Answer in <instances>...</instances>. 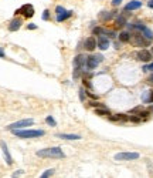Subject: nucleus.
<instances>
[{
  "label": "nucleus",
  "instance_id": "nucleus-1",
  "mask_svg": "<svg viewBox=\"0 0 153 178\" xmlns=\"http://www.w3.org/2000/svg\"><path fill=\"white\" fill-rule=\"evenodd\" d=\"M37 157H40V158H64L65 155L60 147H50V148L37 151Z\"/></svg>",
  "mask_w": 153,
  "mask_h": 178
},
{
  "label": "nucleus",
  "instance_id": "nucleus-2",
  "mask_svg": "<svg viewBox=\"0 0 153 178\" xmlns=\"http://www.w3.org/2000/svg\"><path fill=\"white\" fill-rule=\"evenodd\" d=\"M12 132L16 135V137H20V138H37V137H43L46 132L44 130H12Z\"/></svg>",
  "mask_w": 153,
  "mask_h": 178
},
{
  "label": "nucleus",
  "instance_id": "nucleus-3",
  "mask_svg": "<svg viewBox=\"0 0 153 178\" xmlns=\"http://www.w3.org/2000/svg\"><path fill=\"white\" fill-rule=\"evenodd\" d=\"M149 41L150 40H148L143 34H139V33L131 36V43L136 47H146V46H149Z\"/></svg>",
  "mask_w": 153,
  "mask_h": 178
},
{
  "label": "nucleus",
  "instance_id": "nucleus-4",
  "mask_svg": "<svg viewBox=\"0 0 153 178\" xmlns=\"http://www.w3.org/2000/svg\"><path fill=\"white\" fill-rule=\"evenodd\" d=\"M34 124L33 118H24V120H18L16 123L7 126V130H18V128H26V127H30Z\"/></svg>",
  "mask_w": 153,
  "mask_h": 178
},
{
  "label": "nucleus",
  "instance_id": "nucleus-5",
  "mask_svg": "<svg viewBox=\"0 0 153 178\" xmlns=\"http://www.w3.org/2000/svg\"><path fill=\"white\" fill-rule=\"evenodd\" d=\"M139 158V152H118L115 154L116 161H132Z\"/></svg>",
  "mask_w": 153,
  "mask_h": 178
},
{
  "label": "nucleus",
  "instance_id": "nucleus-6",
  "mask_svg": "<svg viewBox=\"0 0 153 178\" xmlns=\"http://www.w3.org/2000/svg\"><path fill=\"white\" fill-rule=\"evenodd\" d=\"M102 60H103V57H102L101 54L89 56V57H86V63H85V66H86V68H88V70H94L97 66L101 63Z\"/></svg>",
  "mask_w": 153,
  "mask_h": 178
},
{
  "label": "nucleus",
  "instance_id": "nucleus-7",
  "mask_svg": "<svg viewBox=\"0 0 153 178\" xmlns=\"http://www.w3.org/2000/svg\"><path fill=\"white\" fill-rule=\"evenodd\" d=\"M23 14L24 17H33L34 16V7L30 4V3H27V4H23L18 10L16 12V14Z\"/></svg>",
  "mask_w": 153,
  "mask_h": 178
},
{
  "label": "nucleus",
  "instance_id": "nucleus-8",
  "mask_svg": "<svg viewBox=\"0 0 153 178\" xmlns=\"http://www.w3.org/2000/svg\"><path fill=\"white\" fill-rule=\"evenodd\" d=\"M136 57H137V60H139V61L149 63V61L152 60L153 54H152V51H149V50H139V51H137V54H136Z\"/></svg>",
  "mask_w": 153,
  "mask_h": 178
},
{
  "label": "nucleus",
  "instance_id": "nucleus-9",
  "mask_svg": "<svg viewBox=\"0 0 153 178\" xmlns=\"http://www.w3.org/2000/svg\"><path fill=\"white\" fill-rule=\"evenodd\" d=\"M97 46L99 47V50H108L109 47V39L103 34H99V39L97 40Z\"/></svg>",
  "mask_w": 153,
  "mask_h": 178
},
{
  "label": "nucleus",
  "instance_id": "nucleus-10",
  "mask_svg": "<svg viewBox=\"0 0 153 178\" xmlns=\"http://www.w3.org/2000/svg\"><path fill=\"white\" fill-rule=\"evenodd\" d=\"M84 49L88 51H94L97 49V39L95 37H88L84 41Z\"/></svg>",
  "mask_w": 153,
  "mask_h": 178
},
{
  "label": "nucleus",
  "instance_id": "nucleus-11",
  "mask_svg": "<svg viewBox=\"0 0 153 178\" xmlns=\"http://www.w3.org/2000/svg\"><path fill=\"white\" fill-rule=\"evenodd\" d=\"M0 147H1V151H3V155H4L6 162H7L9 165H12V164H13V160H12V155H10V152H9L7 144H6L4 141H0Z\"/></svg>",
  "mask_w": 153,
  "mask_h": 178
},
{
  "label": "nucleus",
  "instance_id": "nucleus-12",
  "mask_svg": "<svg viewBox=\"0 0 153 178\" xmlns=\"http://www.w3.org/2000/svg\"><path fill=\"white\" fill-rule=\"evenodd\" d=\"M86 63V56L84 54H78L74 59V68H82V66Z\"/></svg>",
  "mask_w": 153,
  "mask_h": 178
},
{
  "label": "nucleus",
  "instance_id": "nucleus-13",
  "mask_svg": "<svg viewBox=\"0 0 153 178\" xmlns=\"http://www.w3.org/2000/svg\"><path fill=\"white\" fill-rule=\"evenodd\" d=\"M140 6H142V3L139 1V0H132V1H129L126 6H125V12H132V10H137V9H140Z\"/></svg>",
  "mask_w": 153,
  "mask_h": 178
},
{
  "label": "nucleus",
  "instance_id": "nucleus-14",
  "mask_svg": "<svg viewBox=\"0 0 153 178\" xmlns=\"http://www.w3.org/2000/svg\"><path fill=\"white\" fill-rule=\"evenodd\" d=\"M72 16V12L71 10H63V12H60V13H57V21H64V20H67L69 17Z\"/></svg>",
  "mask_w": 153,
  "mask_h": 178
},
{
  "label": "nucleus",
  "instance_id": "nucleus-15",
  "mask_svg": "<svg viewBox=\"0 0 153 178\" xmlns=\"http://www.w3.org/2000/svg\"><path fill=\"white\" fill-rule=\"evenodd\" d=\"M20 27H21V20H20V19H13V20L9 23V30H10V32H17Z\"/></svg>",
  "mask_w": 153,
  "mask_h": 178
},
{
  "label": "nucleus",
  "instance_id": "nucleus-16",
  "mask_svg": "<svg viewBox=\"0 0 153 178\" xmlns=\"http://www.w3.org/2000/svg\"><path fill=\"white\" fill-rule=\"evenodd\" d=\"M98 16H99V20H102V21H109V20H112L114 13H112V12H106V10H103V12H101Z\"/></svg>",
  "mask_w": 153,
  "mask_h": 178
},
{
  "label": "nucleus",
  "instance_id": "nucleus-17",
  "mask_svg": "<svg viewBox=\"0 0 153 178\" xmlns=\"http://www.w3.org/2000/svg\"><path fill=\"white\" fill-rule=\"evenodd\" d=\"M58 138H63V140H81V135H78V134H58Z\"/></svg>",
  "mask_w": 153,
  "mask_h": 178
},
{
  "label": "nucleus",
  "instance_id": "nucleus-18",
  "mask_svg": "<svg viewBox=\"0 0 153 178\" xmlns=\"http://www.w3.org/2000/svg\"><path fill=\"white\" fill-rule=\"evenodd\" d=\"M109 120L111 121H128L129 117L125 114H116V115H109Z\"/></svg>",
  "mask_w": 153,
  "mask_h": 178
},
{
  "label": "nucleus",
  "instance_id": "nucleus-19",
  "mask_svg": "<svg viewBox=\"0 0 153 178\" xmlns=\"http://www.w3.org/2000/svg\"><path fill=\"white\" fill-rule=\"evenodd\" d=\"M126 24V16H118V19L115 20V29H120Z\"/></svg>",
  "mask_w": 153,
  "mask_h": 178
},
{
  "label": "nucleus",
  "instance_id": "nucleus-20",
  "mask_svg": "<svg viewBox=\"0 0 153 178\" xmlns=\"http://www.w3.org/2000/svg\"><path fill=\"white\" fill-rule=\"evenodd\" d=\"M143 103H153V91H145L142 96Z\"/></svg>",
  "mask_w": 153,
  "mask_h": 178
},
{
  "label": "nucleus",
  "instance_id": "nucleus-21",
  "mask_svg": "<svg viewBox=\"0 0 153 178\" xmlns=\"http://www.w3.org/2000/svg\"><path fill=\"white\" fill-rule=\"evenodd\" d=\"M119 41H120V43H128V41H131V34L128 32H122L119 34Z\"/></svg>",
  "mask_w": 153,
  "mask_h": 178
},
{
  "label": "nucleus",
  "instance_id": "nucleus-22",
  "mask_svg": "<svg viewBox=\"0 0 153 178\" xmlns=\"http://www.w3.org/2000/svg\"><path fill=\"white\" fill-rule=\"evenodd\" d=\"M95 114H98V115H111V111L106 108V107H101V108H97L95 110Z\"/></svg>",
  "mask_w": 153,
  "mask_h": 178
},
{
  "label": "nucleus",
  "instance_id": "nucleus-23",
  "mask_svg": "<svg viewBox=\"0 0 153 178\" xmlns=\"http://www.w3.org/2000/svg\"><path fill=\"white\" fill-rule=\"evenodd\" d=\"M142 33H143V36H145L148 40H150V41L153 40V32H152V30H149L148 27H145V29L142 30Z\"/></svg>",
  "mask_w": 153,
  "mask_h": 178
},
{
  "label": "nucleus",
  "instance_id": "nucleus-24",
  "mask_svg": "<svg viewBox=\"0 0 153 178\" xmlns=\"http://www.w3.org/2000/svg\"><path fill=\"white\" fill-rule=\"evenodd\" d=\"M46 123H47L50 127H55V126H57V121H55L54 117H51V115H48V117L46 118Z\"/></svg>",
  "mask_w": 153,
  "mask_h": 178
},
{
  "label": "nucleus",
  "instance_id": "nucleus-25",
  "mask_svg": "<svg viewBox=\"0 0 153 178\" xmlns=\"http://www.w3.org/2000/svg\"><path fill=\"white\" fill-rule=\"evenodd\" d=\"M101 34H103V36H106V37H111V39H114L116 34H115V32H111V30H105V29H102V33Z\"/></svg>",
  "mask_w": 153,
  "mask_h": 178
},
{
  "label": "nucleus",
  "instance_id": "nucleus-26",
  "mask_svg": "<svg viewBox=\"0 0 153 178\" xmlns=\"http://www.w3.org/2000/svg\"><path fill=\"white\" fill-rule=\"evenodd\" d=\"M52 174H54V170H47V171H44L40 177L41 178H48V177H51Z\"/></svg>",
  "mask_w": 153,
  "mask_h": 178
},
{
  "label": "nucleus",
  "instance_id": "nucleus-27",
  "mask_svg": "<svg viewBox=\"0 0 153 178\" xmlns=\"http://www.w3.org/2000/svg\"><path fill=\"white\" fill-rule=\"evenodd\" d=\"M81 71H82L81 68H75V70H74V79H78V77L81 76Z\"/></svg>",
  "mask_w": 153,
  "mask_h": 178
},
{
  "label": "nucleus",
  "instance_id": "nucleus-28",
  "mask_svg": "<svg viewBox=\"0 0 153 178\" xmlns=\"http://www.w3.org/2000/svg\"><path fill=\"white\" fill-rule=\"evenodd\" d=\"M43 19H44V20H48V19H50V12H48L47 9L43 12Z\"/></svg>",
  "mask_w": 153,
  "mask_h": 178
},
{
  "label": "nucleus",
  "instance_id": "nucleus-29",
  "mask_svg": "<svg viewBox=\"0 0 153 178\" xmlns=\"http://www.w3.org/2000/svg\"><path fill=\"white\" fill-rule=\"evenodd\" d=\"M129 121H132V123H139V121H140V117L132 115V117H129Z\"/></svg>",
  "mask_w": 153,
  "mask_h": 178
},
{
  "label": "nucleus",
  "instance_id": "nucleus-30",
  "mask_svg": "<svg viewBox=\"0 0 153 178\" xmlns=\"http://www.w3.org/2000/svg\"><path fill=\"white\" fill-rule=\"evenodd\" d=\"M23 174H24V171H23V170H18V171H14V172H13V175H12V177H20V175H23Z\"/></svg>",
  "mask_w": 153,
  "mask_h": 178
},
{
  "label": "nucleus",
  "instance_id": "nucleus-31",
  "mask_svg": "<svg viewBox=\"0 0 153 178\" xmlns=\"http://www.w3.org/2000/svg\"><path fill=\"white\" fill-rule=\"evenodd\" d=\"M80 100H81V101H84L85 100V91L82 90V88L80 90Z\"/></svg>",
  "mask_w": 153,
  "mask_h": 178
},
{
  "label": "nucleus",
  "instance_id": "nucleus-32",
  "mask_svg": "<svg viewBox=\"0 0 153 178\" xmlns=\"http://www.w3.org/2000/svg\"><path fill=\"white\" fill-rule=\"evenodd\" d=\"M91 106H92V107H97V108H101V107H105L103 104H99V103H94V101L91 103Z\"/></svg>",
  "mask_w": 153,
  "mask_h": 178
},
{
  "label": "nucleus",
  "instance_id": "nucleus-33",
  "mask_svg": "<svg viewBox=\"0 0 153 178\" xmlns=\"http://www.w3.org/2000/svg\"><path fill=\"white\" fill-rule=\"evenodd\" d=\"M86 96L89 98H92V100H98V96H95V94H92V93H88V91H86Z\"/></svg>",
  "mask_w": 153,
  "mask_h": 178
},
{
  "label": "nucleus",
  "instance_id": "nucleus-34",
  "mask_svg": "<svg viewBox=\"0 0 153 178\" xmlns=\"http://www.w3.org/2000/svg\"><path fill=\"white\" fill-rule=\"evenodd\" d=\"M27 29H29V30H35V29H37V26H35L34 23H30V24L27 26Z\"/></svg>",
  "mask_w": 153,
  "mask_h": 178
},
{
  "label": "nucleus",
  "instance_id": "nucleus-35",
  "mask_svg": "<svg viewBox=\"0 0 153 178\" xmlns=\"http://www.w3.org/2000/svg\"><path fill=\"white\" fill-rule=\"evenodd\" d=\"M139 117H145L146 118V117H149V113L148 111H142V113L139 111Z\"/></svg>",
  "mask_w": 153,
  "mask_h": 178
},
{
  "label": "nucleus",
  "instance_id": "nucleus-36",
  "mask_svg": "<svg viewBox=\"0 0 153 178\" xmlns=\"http://www.w3.org/2000/svg\"><path fill=\"white\" fill-rule=\"evenodd\" d=\"M101 33H102L101 27H95V29H94V34H101Z\"/></svg>",
  "mask_w": 153,
  "mask_h": 178
},
{
  "label": "nucleus",
  "instance_id": "nucleus-37",
  "mask_svg": "<svg viewBox=\"0 0 153 178\" xmlns=\"http://www.w3.org/2000/svg\"><path fill=\"white\" fill-rule=\"evenodd\" d=\"M148 83H149V84H152V86H153V73L150 74V76H149V77H148Z\"/></svg>",
  "mask_w": 153,
  "mask_h": 178
},
{
  "label": "nucleus",
  "instance_id": "nucleus-38",
  "mask_svg": "<svg viewBox=\"0 0 153 178\" xmlns=\"http://www.w3.org/2000/svg\"><path fill=\"white\" fill-rule=\"evenodd\" d=\"M120 3H122V0H112V4L114 6H119Z\"/></svg>",
  "mask_w": 153,
  "mask_h": 178
},
{
  "label": "nucleus",
  "instance_id": "nucleus-39",
  "mask_svg": "<svg viewBox=\"0 0 153 178\" xmlns=\"http://www.w3.org/2000/svg\"><path fill=\"white\" fill-rule=\"evenodd\" d=\"M0 57H1V59H4V57H6V54H4V51H3L1 47H0Z\"/></svg>",
  "mask_w": 153,
  "mask_h": 178
},
{
  "label": "nucleus",
  "instance_id": "nucleus-40",
  "mask_svg": "<svg viewBox=\"0 0 153 178\" xmlns=\"http://www.w3.org/2000/svg\"><path fill=\"white\" fill-rule=\"evenodd\" d=\"M148 6H149L150 9H153V0H148Z\"/></svg>",
  "mask_w": 153,
  "mask_h": 178
},
{
  "label": "nucleus",
  "instance_id": "nucleus-41",
  "mask_svg": "<svg viewBox=\"0 0 153 178\" xmlns=\"http://www.w3.org/2000/svg\"><path fill=\"white\" fill-rule=\"evenodd\" d=\"M148 67V70H150V71H153V63L152 64H149V66H146Z\"/></svg>",
  "mask_w": 153,
  "mask_h": 178
},
{
  "label": "nucleus",
  "instance_id": "nucleus-42",
  "mask_svg": "<svg viewBox=\"0 0 153 178\" xmlns=\"http://www.w3.org/2000/svg\"><path fill=\"white\" fill-rule=\"evenodd\" d=\"M152 54H153V47H152Z\"/></svg>",
  "mask_w": 153,
  "mask_h": 178
}]
</instances>
